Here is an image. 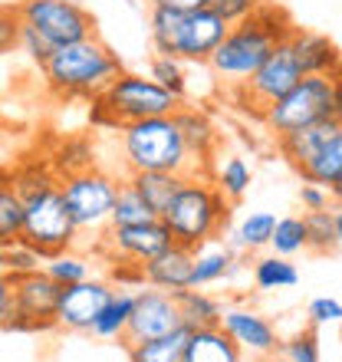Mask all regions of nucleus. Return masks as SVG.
I'll use <instances>...</instances> for the list:
<instances>
[{"instance_id": "1", "label": "nucleus", "mask_w": 342, "mask_h": 362, "mask_svg": "<svg viewBox=\"0 0 342 362\" xmlns=\"http://www.w3.org/2000/svg\"><path fill=\"white\" fill-rule=\"evenodd\" d=\"M17 188L23 194V244L33 247L43 260L73 247L79 228L66 208L59 175L49 162H27L17 168Z\"/></svg>"}, {"instance_id": "2", "label": "nucleus", "mask_w": 342, "mask_h": 362, "mask_svg": "<svg viewBox=\"0 0 342 362\" xmlns=\"http://www.w3.org/2000/svg\"><path fill=\"white\" fill-rule=\"evenodd\" d=\"M293 30L296 27L293 20L286 17V10L260 0V7L250 17H244L240 23H230L228 37L214 49L208 66L218 73V79L228 89H237L264 66V59L273 53L276 43L290 40Z\"/></svg>"}, {"instance_id": "3", "label": "nucleus", "mask_w": 342, "mask_h": 362, "mask_svg": "<svg viewBox=\"0 0 342 362\" xmlns=\"http://www.w3.org/2000/svg\"><path fill=\"white\" fill-rule=\"evenodd\" d=\"M230 23L211 7L178 10L152 7L148 10V37L155 53L178 57L184 63H211L214 49L224 43Z\"/></svg>"}, {"instance_id": "4", "label": "nucleus", "mask_w": 342, "mask_h": 362, "mask_svg": "<svg viewBox=\"0 0 342 362\" xmlns=\"http://www.w3.org/2000/svg\"><path fill=\"white\" fill-rule=\"evenodd\" d=\"M119 73V53H112L99 37H89L69 47H57V53L43 66V83L57 99H95Z\"/></svg>"}, {"instance_id": "5", "label": "nucleus", "mask_w": 342, "mask_h": 362, "mask_svg": "<svg viewBox=\"0 0 342 362\" xmlns=\"http://www.w3.org/2000/svg\"><path fill=\"white\" fill-rule=\"evenodd\" d=\"M230 204L234 201H228V194L218 188V181H211L208 175H188L181 191L165 208L162 221L168 224L175 244L198 250L228 230Z\"/></svg>"}, {"instance_id": "6", "label": "nucleus", "mask_w": 342, "mask_h": 362, "mask_svg": "<svg viewBox=\"0 0 342 362\" xmlns=\"http://www.w3.org/2000/svg\"><path fill=\"white\" fill-rule=\"evenodd\" d=\"M122 158L129 172L208 175V168L191 155L175 115H155L122 125Z\"/></svg>"}, {"instance_id": "7", "label": "nucleus", "mask_w": 342, "mask_h": 362, "mask_svg": "<svg viewBox=\"0 0 342 362\" xmlns=\"http://www.w3.org/2000/svg\"><path fill=\"white\" fill-rule=\"evenodd\" d=\"M323 119H342L333 76H303L290 93L280 95L266 109L260 122L273 132V139H280V135H290L296 129L323 122Z\"/></svg>"}, {"instance_id": "8", "label": "nucleus", "mask_w": 342, "mask_h": 362, "mask_svg": "<svg viewBox=\"0 0 342 362\" xmlns=\"http://www.w3.org/2000/svg\"><path fill=\"white\" fill-rule=\"evenodd\" d=\"M303 76L306 73H303V66H300V59H296L293 43L283 40V43H276L273 53L264 59V66L256 69L244 86L228 89V95L244 109V112H256L264 119L266 109H270L280 95L290 93Z\"/></svg>"}, {"instance_id": "9", "label": "nucleus", "mask_w": 342, "mask_h": 362, "mask_svg": "<svg viewBox=\"0 0 342 362\" xmlns=\"http://www.w3.org/2000/svg\"><path fill=\"white\" fill-rule=\"evenodd\" d=\"M13 280V310L4 329L13 333H47L57 329V306L63 286L47 270H27V274H10Z\"/></svg>"}, {"instance_id": "10", "label": "nucleus", "mask_w": 342, "mask_h": 362, "mask_svg": "<svg viewBox=\"0 0 342 362\" xmlns=\"http://www.w3.org/2000/svg\"><path fill=\"white\" fill-rule=\"evenodd\" d=\"M59 188H63L66 208H69L73 224H76L79 230H102V228H109L122 181H115L112 175L99 172V168L93 165V168H86V172L59 178Z\"/></svg>"}, {"instance_id": "11", "label": "nucleus", "mask_w": 342, "mask_h": 362, "mask_svg": "<svg viewBox=\"0 0 342 362\" xmlns=\"http://www.w3.org/2000/svg\"><path fill=\"white\" fill-rule=\"evenodd\" d=\"M119 122H138V119H155V115H175L181 109V95L165 89L158 79L145 76V73H119L102 93Z\"/></svg>"}, {"instance_id": "12", "label": "nucleus", "mask_w": 342, "mask_h": 362, "mask_svg": "<svg viewBox=\"0 0 342 362\" xmlns=\"http://www.w3.org/2000/svg\"><path fill=\"white\" fill-rule=\"evenodd\" d=\"M20 20L40 30L53 47H69L95 37V17L76 0H20Z\"/></svg>"}, {"instance_id": "13", "label": "nucleus", "mask_w": 342, "mask_h": 362, "mask_svg": "<svg viewBox=\"0 0 342 362\" xmlns=\"http://www.w3.org/2000/svg\"><path fill=\"white\" fill-rule=\"evenodd\" d=\"M175 244L168 224L162 218L145 221V224H129V228H109L102 234V250L109 264L112 260H125V264H145V260L158 257L162 250H168Z\"/></svg>"}, {"instance_id": "14", "label": "nucleus", "mask_w": 342, "mask_h": 362, "mask_svg": "<svg viewBox=\"0 0 342 362\" xmlns=\"http://www.w3.org/2000/svg\"><path fill=\"white\" fill-rule=\"evenodd\" d=\"M115 286L95 276H86L79 284H69L59 290V306H57V326L69 329V333H93L95 320L105 310V303L112 300Z\"/></svg>"}, {"instance_id": "15", "label": "nucleus", "mask_w": 342, "mask_h": 362, "mask_svg": "<svg viewBox=\"0 0 342 362\" xmlns=\"http://www.w3.org/2000/svg\"><path fill=\"white\" fill-rule=\"evenodd\" d=\"M181 326H184V320H181L178 296L148 286L142 293H135V310H132L129 333H125V346L158 339V336H168L175 329H181Z\"/></svg>"}, {"instance_id": "16", "label": "nucleus", "mask_w": 342, "mask_h": 362, "mask_svg": "<svg viewBox=\"0 0 342 362\" xmlns=\"http://www.w3.org/2000/svg\"><path fill=\"white\" fill-rule=\"evenodd\" d=\"M220 326L224 333L234 339V343L244 349V353L256 356V359H270V356L280 353V336H276V326L260 316L250 306H224L220 313Z\"/></svg>"}, {"instance_id": "17", "label": "nucleus", "mask_w": 342, "mask_h": 362, "mask_svg": "<svg viewBox=\"0 0 342 362\" xmlns=\"http://www.w3.org/2000/svg\"><path fill=\"white\" fill-rule=\"evenodd\" d=\"M142 280H145V286H155V290H165V293L178 296L181 290L194 286V250L184 247V244H171L158 257L145 260Z\"/></svg>"}, {"instance_id": "18", "label": "nucleus", "mask_w": 342, "mask_h": 362, "mask_svg": "<svg viewBox=\"0 0 342 362\" xmlns=\"http://www.w3.org/2000/svg\"><path fill=\"white\" fill-rule=\"evenodd\" d=\"M290 43L296 49V59L303 66L306 76H333L336 69L342 66V53L329 37L323 33H313V30L296 27L290 33Z\"/></svg>"}, {"instance_id": "19", "label": "nucleus", "mask_w": 342, "mask_h": 362, "mask_svg": "<svg viewBox=\"0 0 342 362\" xmlns=\"http://www.w3.org/2000/svg\"><path fill=\"white\" fill-rule=\"evenodd\" d=\"M339 129H342V119H323V122L296 129V132H290V135H280V139H276V148H280V155L300 172V168H306V165L313 162L316 152H319Z\"/></svg>"}, {"instance_id": "20", "label": "nucleus", "mask_w": 342, "mask_h": 362, "mask_svg": "<svg viewBox=\"0 0 342 362\" xmlns=\"http://www.w3.org/2000/svg\"><path fill=\"white\" fill-rule=\"evenodd\" d=\"M184 362H247V353L224 333V326H211L191 329Z\"/></svg>"}, {"instance_id": "21", "label": "nucleus", "mask_w": 342, "mask_h": 362, "mask_svg": "<svg viewBox=\"0 0 342 362\" xmlns=\"http://www.w3.org/2000/svg\"><path fill=\"white\" fill-rule=\"evenodd\" d=\"M23 194L17 188V168H0V244L13 247L23 240Z\"/></svg>"}, {"instance_id": "22", "label": "nucleus", "mask_w": 342, "mask_h": 362, "mask_svg": "<svg viewBox=\"0 0 342 362\" xmlns=\"http://www.w3.org/2000/svg\"><path fill=\"white\" fill-rule=\"evenodd\" d=\"M175 119H178L181 135H184L191 155H194L204 168H211V155L218 148V129H214V122H211L201 109H188V105H181L178 112H175Z\"/></svg>"}, {"instance_id": "23", "label": "nucleus", "mask_w": 342, "mask_h": 362, "mask_svg": "<svg viewBox=\"0 0 342 362\" xmlns=\"http://www.w3.org/2000/svg\"><path fill=\"white\" fill-rule=\"evenodd\" d=\"M184 178H188V175H178V172H129L125 181H129V185L145 198V204L162 218L165 208L171 204V198L181 191Z\"/></svg>"}, {"instance_id": "24", "label": "nucleus", "mask_w": 342, "mask_h": 362, "mask_svg": "<svg viewBox=\"0 0 342 362\" xmlns=\"http://www.w3.org/2000/svg\"><path fill=\"white\" fill-rule=\"evenodd\" d=\"M234 270H237L234 244H218V240H211V244L194 250V286L218 284V280L230 276Z\"/></svg>"}, {"instance_id": "25", "label": "nucleus", "mask_w": 342, "mask_h": 362, "mask_svg": "<svg viewBox=\"0 0 342 362\" xmlns=\"http://www.w3.org/2000/svg\"><path fill=\"white\" fill-rule=\"evenodd\" d=\"M188 336L191 329L181 326L168 336H158V339H145V343H129V362H184L188 353Z\"/></svg>"}, {"instance_id": "26", "label": "nucleus", "mask_w": 342, "mask_h": 362, "mask_svg": "<svg viewBox=\"0 0 342 362\" xmlns=\"http://www.w3.org/2000/svg\"><path fill=\"white\" fill-rule=\"evenodd\" d=\"M178 306H181V320L188 329H211V326H220V313L224 306L208 296L201 286H188L178 293Z\"/></svg>"}, {"instance_id": "27", "label": "nucleus", "mask_w": 342, "mask_h": 362, "mask_svg": "<svg viewBox=\"0 0 342 362\" xmlns=\"http://www.w3.org/2000/svg\"><path fill=\"white\" fill-rule=\"evenodd\" d=\"M132 310H135V293L115 290L112 300L105 303V310L95 320L93 336H99V339H125L129 323H132Z\"/></svg>"}, {"instance_id": "28", "label": "nucleus", "mask_w": 342, "mask_h": 362, "mask_svg": "<svg viewBox=\"0 0 342 362\" xmlns=\"http://www.w3.org/2000/svg\"><path fill=\"white\" fill-rule=\"evenodd\" d=\"M300 175H303V181H316L323 188H333L336 181L342 178V129L316 152L313 162L306 168H300Z\"/></svg>"}, {"instance_id": "29", "label": "nucleus", "mask_w": 342, "mask_h": 362, "mask_svg": "<svg viewBox=\"0 0 342 362\" xmlns=\"http://www.w3.org/2000/svg\"><path fill=\"white\" fill-rule=\"evenodd\" d=\"M254 284L256 290H286V286L300 284V270L290 257H280V254H270V257L254 260Z\"/></svg>"}, {"instance_id": "30", "label": "nucleus", "mask_w": 342, "mask_h": 362, "mask_svg": "<svg viewBox=\"0 0 342 362\" xmlns=\"http://www.w3.org/2000/svg\"><path fill=\"white\" fill-rule=\"evenodd\" d=\"M273 228H276V218L266 214V211H256V214H247L240 221L234 234H230V244L237 250H260V247H270V238H273Z\"/></svg>"}, {"instance_id": "31", "label": "nucleus", "mask_w": 342, "mask_h": 362, "mask_svg": "<svg viewBox=\"0 0 342 362\" xmlns=\"http://www.w3.org/2000/svg\"><path fill=\"white\" fill-rule=\"evenodd\" d=\"M270 250L280 257H296L300 250H309V234H306V218H276L273 238H270Z\"/></svg>"}, {"instance_id": "32", "label": "nucleus", "mask_w": 342, "mask_h": 362, "mask_svg": "<svg viewBox=\"0 0 342 362\" xmlns=\"http://www.w3.org/2000/svg\"><path fill=\"white\" fill-rule=\"evenodd\" d=\"M155 218H158V214H155V211L145 204L142 194H138V191H135L129 181H122L119 198H115V211H112L109 228H129V224H145V221H155Z\"/></svg>"}, {"instance_id": "33", "label": "nucleus", "mask_w": 342, "mask_h": 362, "mask_svg": "<svg viewBox=\"0 0 342 362\" xmlns=\"http://www.w3.org/2000/svg\"><path fill=\"white\" fill-rule=\"evenodd\" d=\"M49 165H53V172H57L59 178L86 172V168H93V145L86 142V139H66V142L53 152Z\"/></svg>"}, {"instance_id": "34", "label": "nucleus", "mask_w": 342, "mask_h": 362, "mask_svg": "<svg viewBox=\"0 0 342 362\" xmlns=\"http://www.w3.org/2000/svg\"><path fill=\"white\" fill-rule=\"evenodd\" d=\"M306 234H309V250L313 254H333L339 247V238H336V218L333 211H306Z\"/></svg>"}, {"instance_id": "35", "label": "nucleus", "mask_w": 342, "mask_h": 362, "mask_svg": "<svg viewBox=\"0 0 342 362\" xmlns=\"http://www.w3.org/2000/svg\"><path fill=\"white\" fill-rule=\"evenodd\" d=\"M214 181H218V188L228 194V201H240L247 194L250 181H254V172H250V165L244 158H228L224 165H218V172H214Z\"/></svg>"}, {"instance_id": "36", "label": "nucleus", "mask_w": 342, "mask_h": 362, "mask_svg": "<svg viewBox=\"0 0 342 362\" xmlns=\"http://www.w3.org/2000/svg\"><path fill=\"white\" fill-rule=\"evenodd\" d=\"M148 76L158 79L165 89H171L175 95H181V99H184V86H188V76H184V59L155 53L152 63H148Z\"/></svg>"}, {"instance_id": "37", "label": "nucleus", "mask_w": 342, "mask_h": 362, "mask_svg": "<svg viewBox=\"0 0 342 362\" xmlns=\"http://www.w3.org/2000/svg\"><path fill=\"white\" fill-rule=\"evenodd\" d=\"M43 270H47L59 286L79 284V280L89 276V264H86L83 257H76V254H69V250H63V254H57V257H49L47 264H43Z\"/></svg>"}, {"instance_id": "38", "label": "nucleus", "mask_w": 342, "mask_h": 362, "mask_svg": "<svg viewBox=\"0 0 342 362\" xmlns=\"http://www.w3.org/2000/svg\"><path fill=\"white\" fill-rule=\"evenodd\" d=\"M280 353L290 362H323L319 359V336H316V326L309 329H300L280 346Z\"/></svg>"}, {"instance_id": "39", "label": "nucleus", "mask_w": 342, "mask_h": 362, "mask_svg": "<svg viewBox=\"0 0 342 362\" xmlns=\"http://www.w3.org/2000/svg\"><path fill=\"white\" fill-rule=\"evenodd\" d=\"M17 49H20V53H27V59L33 63V66H40V69L47 66L49 57L57 53V47H53V43H49L40 30L30 27V23H23V30H20V47Z\"/></svg>"}, {"instance_id": "40", "label": "nucleus", "mask_w": 342, "mask_h": 362, "mask_svg": "<svg viewBox=\"0 0 342 362\" xmlns=\"http://www.w3.org/2000/svg\"><path fill=\"white\" fill-rule=\"evenodd\" d=\"M20 30H23L20 10L10 4H0V53L20 47Z\"/></svg>"}, {"instance_id": "41", "label": "nucleus", "mask_w": 342, "mask_h": 362, "mask_svg": "<svg viewBox=\"0 0 342 362\" xmlns=\"http://www.w3.org/2000/svg\"><path fill=\"white\" fill-rule=\"evenodd\" d=\"M309 326H329V323H342V303L333 296H316L313 303L306 306Z\"/></svg>"}, {"instance_id": "42", "label": "nucleus", "mask_w": 342, "mask_h": 362, "mask_svg": "<svg viewBox=\"0 0 342 362\" xmlns=\"http://www.w3.org/2000/svg\"><path fill=\"white\" fill-rule=\"evenodd\" d=\"M208 7L214 13H220L228 23H240V20L250 17L260 7V0H208Z\"/></svg>"}, {"instance_id": "43", "label": "nucleus", "mask_w": 342, "mask_h": 362, "mask_svg": "<svg viewBox=\"0 0 342 362\" xmlns=\"http://www.w3.org/2000/svg\"><path fill=\"white\" fill-rule=\"evenodd\" d=\"M40 254L33 247H27L23 240L20 244H13V247H7V264L10 270L7 274H27V270H40Z\"/></svg>"}, {"instance_id": "44", "label": "nucleus", "mask_w": 342, "mask_h": 362, "mask_svg": "<svg viewBox=\"0 0 342 362\" xmlns=\"http://www.w3.org/2000/svg\"><path fill=\"white\" fill-rule=\"evenodd\" d=\"M329 198H333V191L323 188V185H316V181H303V188H300V204H303V211L329 208Z\"/></svg>"}, {"instance_id": "45", "label": "nucleus", "mask_w": 342, "mask_h": 362, "mask_svg": "<svg viewBox=\"0 0 342 362\" xmlns=\"http://www.w3.org/2000/svg\"><path fill=\"white\" fill-rule=\"evenodd\" d=\"M89 122H93L95 129H119V132H122V122H119V115L109 109V103H105L102 95L89 99Z\"/></svg>"}, {"instance_id": "46", "label": "nucleus", "mask_w": 342, "mask_h": 362, "mask_svg": "<svg viewBox=\"0 0 342 362\" xmlns=\"http://www.w3.org/2000/svg\"><path fill=\"white\" fill-rule=\"evenodd\" d=\"M10 310H13V280L10 274H0V329L7 326Z\"/></svg>"}, {"instance_id": "47", "label": "nucleus", "mask_w": 342, "mask_h": 362, "mask_svg": "<svg viewBox=\"0 0 342 362\" xmlns=\"http://www.w3.org/2000/svg\"><path fill=\"white\" fill-rule=\"evenodd\" d=\"M152 7H178V10H194V7H208V0H148Z\"/></svg>"}, {"instance_id": "48", "label": "nucleus", "mask_w": 342, "mask_h": 362, "mask_svg": "<svg viewBox=\"0 0 342 362\" xmlns=\"http://www.w3.org/2000/svg\"><path fill=\"white\" fill-rule=\"evenodd\" d=\"M333 83H336V103H339V115H342V66L333 73Z\"/></svg>"}, {"instance_id": "49", "label": "nucleus", "mask_w": 342, "mask_h": 362, "mask_svg": "<svg viewBox=\"0 0 342 362\" xmlns=\"http://www.w3.org/2000/svg\"><path fill=\"white\" fill-rule=\"evenodd\" d=\"M333 218H336V238H339V247H342V204H336Z\"/></svg>"}, {"instance_id": "50", "label": "nucleus", "mask_w": 342, "mask_h": 362, "mask_svg": "<svg viewBox=\"0 0 342 362\" xmlns=\"http://www.w3.org/2000/svg\"><path fill=\"white\" fill-rule=\"evenodd\" d=\"M10 270V264H7V247L0 244V274H7Z\"/></svg>"}, {"instance_id": "51", "label": "nucleus", "mask_w": 342, "mask_h": 362, "mask_svg": "<svg viewBox=\"0 0 342 362\" xmlns=\"http://www.w3.org/2000/svg\"><path fill=\"white\" fill-rule=\"evenodd\" d=\"M329 191H333V201H336V204H342V178L336 181V185H333Z\"/></svg>"}, {"instance_id": "52", "label": "nucleus", "mask_w": 342, "mask_h": 362, "mask_svg": "<svg viewBox=\"0 0 342 362\" xmlns=\"http://www.w3.org/2000/svg\"><path fill=\"white\" fill-rule=\"evenodd\" d=\"M260 362H290V359H286L283 353H276V356H270V359H260Z\"/></svg>"}]
</instances>
